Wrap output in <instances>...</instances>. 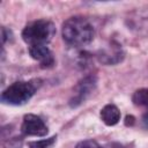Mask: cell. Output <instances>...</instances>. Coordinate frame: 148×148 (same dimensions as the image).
<instances>
[{"label":"cell","mask_w":148,"mask_h":148,"mask_svg":"<svg viewBox=\"0 0 148 148\" xmlns=\"http://www.w3.org/2000/svg\"><path fill=\"white\" fill-rule=\"evenodd\" d=\"M62 38L73 46H82L94 38V28L90 22L81 16L69 17L62 23Z\"/></svg>","instance_id":"obj_1"},{"label":"cell","mask_w":148,"mask_h":148,"mask_svg":"<svg viewBox=\"0 0 148 148\" xmlns=\"http://www.w3.org/2000/svg\"><path fill=\"white\" fill-rule=\"evenodd\" d=\"M56 34L54 24L49 20H37L29 23L22 31L23 40L32 45H46Z\"/></svg>","instance_id":"obj_2"},{"label":"cell","mask_w":148,"mask_h":148,"mask_svg":"<svg viewBox=\"0 0 148 148\" xmlns=\"http://www.w3.org/2000/svg\"><path fill=\"white\" fill-rule=\"evenodd\" d=\"M37 84L34 81H17L1 94V102L9 105H23L35 94Z\"/></svg>","instance_id":"obj_3"},{"label":"cell","mask_w":148,"mask_h":148,"mask_svg":"<svg viewBox=\"0 0 148 148\" xmlns=\"http://www.w3.org/2000/svg\"><path fill=\"white\" fill-rule=\"evenodd\" d=\"M96 83H97V80H96V76L95 75H88V76L83 77L77 83V86L75 87L73 97L69 101L71 106H77L82 102H84L87 99V97L96 88Z\"/></svg>","instance_id":"obj_4"},{"label":"cell","mask_w":148,"mask_h":148,"mask_svg":"<svg viewBox=\"0 0 148 148\" xmlns=\"http://www.w3.org/2000/svg\"><path fill=\"white\" fill-rule=\"evenodd\" d=\"M21 131L24 135L44 136L47 134V126L40 117L32 113H28L23 117Z\"/></svg>","instance_id":"obj_5"},{"label":"cell","mask_w":148,"mask_h":148,"mask_svg":"<svg viewBox=\"0 0 148 148\" xmlns=\"http://www.w3.org/2000/svg\"><path fill=\"white\" fill-rule=\"evenodd\" d=\"M29 54L32 59L40 64L43 68H51L54 65V58L51 50L46 45H32L29 46Z\"/></svg>","instance_id":"obj_6"},{"label":"cell","mask_w":148,"mask_h":148,"mask_svg":"<svg viewBox=\"0 0 148 148\" xmlns=\"http://www.w3.org/2000/svg\"><path fill=\"white\" fill-rule=\"evenodd\" d=\"M124 58V52L119 44H111V46L101 50L98 53V60L105 65H114L121 61Z\"/></svg>","instance_id":"obj_7"},{"label":"cell","mask_w":148,"mask_h":148,"mask_svg":"<svg viewBox=\"0 0 148 148\" xmlns=\"http://www.w3.org/2000/svg\"><path fill=\"white\" fill-rule=\"evenodd\" d=\"M101 119L108 126H113L120 120V111L114 104H106L101 110Z\"/></svg>","instance_id":"obj_8"},{"label":"cell","mask_w":148,"mask_h":148,"mask_svg":"<svg viewBox=\"0 0 148 148\" xmlns=\"http://www.w3.org/2000/svg\"><path fill=\"white\" fill-rule=\"evenodd\" d=\"M132 101L138 106L148 108V88H142L136 90L132 96Z\"/></svg>","instance_id":"obj_9"},{"label":"cell","mask_w":148,"mask_h":148,"mask_svg":"<svg viewBox=\"0 0 148 148\" xmlns=\"http://www.w3.org/2000/svg\"><path fill=\"white\" fill-rule=\"evenodd\" d=\"M57 136H51L49 139H44V140H38V141H31L29 142V148H49L50 146H52L56 141Z\"/></svg>","instance_id":"obj_10"},{"label":"cell","mask_w":148,"mask_h":148,"mask_svg":"<svg viewBox=\"0 0 148 148\" xmlns=\"http://www.w3.org/2000/svg\"><path fill=\"white\" fill-rule=\"evenodd\" d=\"M22 147V139L21 138H12L8 141L3 142V148H21Z\"/></svg>","instance_id":"obj_11"},{"label":"cell","mask_w":148,"mask_h":148,"mask_svg":"<svg viewBox=\"0 0 148 148\" xmlns=\"http://www.w3.org/2000/svg\"><path fill=\"white\" fill-rule=\"evenodd\" d=\"M75 148H102V147L94 140H84L79 142Z\"/></svg>","instance_id":"obj_12"}]
</instances>
